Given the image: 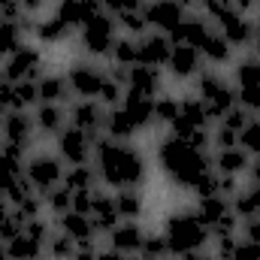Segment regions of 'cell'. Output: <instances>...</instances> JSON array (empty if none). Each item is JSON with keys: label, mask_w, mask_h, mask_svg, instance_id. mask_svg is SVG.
I'll use <instances>...</instances> for the list:
<instances>
[{"label": "cell", "mask_w": 260, "mask_h": 260, "mask_svg": "<svg viewBox=\"0 0 260 260\" xmlns=\"http://www.w3.org/2000/svg\"><path fill=\"white\" fill-rule=\"evenodd\" d=\"M173 260H182V257H173Z\"/></svg>", "instance_id": "cell-64"}, {"label": "cell", "mask_w": 260, "mask_h": 260, "mask_svg": "<svg viewBox=\"0 0 260 260\" xmlns=\"http://www.w3.org/2000/svg\"><path fill=\"white\" fill-rule=\"evenodd\" d=\"M67 118L70 124L85 133H91L94 139L103 136V121H106V109L97 103V100H73L70 109H67Z\"/></svg>", "instance_id": "cell-13"}, {"label": "cell", "mask_w": 260, "mask_h": 260, "mask_svg": "<svg viewBox=\"0 0 260 260\" xmlns=\"http://www.w3.org/2000/svg\"><path fill=\"white\" fill-rule=\"evenodd\" d=\"M167 70H170L173 79H194L197 73L203 70V58H200V52L191 49V46H173Z\"/></svg>", "instance_id": "cell-24"}, {"label": "cell", "mask_w": 260, "mask_h": 260, "mask_svg": "<svg viewBox=\"0 0 260 260\" xmlns=\"http://www.w3.org/2000/svg\"><path fill=\"white\" fill-rule=\"evenodd\" d=\"M200 58H203V64L209 67H230L233 64V46L221 37V34H209V40L200 46Z\"/></svg>", "instance_id": "cell-28"}, {"label": "cell", "mask_w": 260, "mask_h": 260, "mask_svg": "<svg viewBox=\"0 0 260 260\" xmlns=\"http://www.w3.org/2000/svg\"><path fill=\"white\" fill-rule=\"evenodd\" d=\"M0 260H12L9 254H6V245H3V242H0Z\"/></svg>", "instance_id": "cell-60"}, {"label": "cell", "mask_w": 260, "mask_h": 260, "mask_svg": "<svg viewBox=\"0 0 260 260\" xmlns=\"http://www.w3.org/2000/svg\"><path fill=\"white\" fill-rule=\"evenodd\" d=\"M76 245L79 242L73 236H67L64 230H52V236L46 239V254H49V260H73Z\"/></svg>", "instance_id": "cell-36"}, {"label": "cell", "mask_w": 260, "mask_h": 260, "mask_svg": "<svg viewBox=\"0 0 260 260\" xmlns=\"http://www.w3.org/2000/svg\"><path fill=\"white\" fill-rule=\"evenodd\" d=\"M124 112L139 124V130L151 127L154 124V97H142V94H133V91H124V100H121Z\"/></svg>", "instance_id": "cell-29"}, {"label": "cell", "mask_w": 260, "mask_h": 260, "mask_svg": "<svg viewBox=\"0 0 260 260\" xmlns=\"http://www.w3.org/2000/svg\"><path fill=\"white\" fill-rule=\"evenodd\" d=\"M15 209L24 215V221H30V218H40V212L46 209V203H43V194H37V191H34L30 197H24V200H21Z\"/></svg>", "instance_id": "cell-48"}, {"label": "cell", "mask_w": 260, "mask_h": 260, "mask_svg": "<svg viewBox=\"0 0 260 260\" xmlns=\"http://www.w3.org/2000/svg\"><path fill=\"white\" fill-rule=\"evenodd\" d=\"M24 160H27L24 151L9 148V145H0V188H3V194H6V188L12 182H18L24 176Z\"/></svg>", "instance_id": "cell-27"}, {"label": "cell", "mask_w": 260, "mask_h": 260, "mask_svg": "<svg viewBox=\"0 0 260 260\" xmlns=\"http://www.w3.org/2000/svg\"><path fill=\"white\" fill-rule=\"evenodd\" d=\"M179 100L182 97H173V94H157L154 97V124H164V127H170L176 118H179Z\"/></svg>", "instance_id": "cell-40"}, {"label": "cell", "mask_w": 260, "mask_h": 260, "mask_svg": "<svg viewBox=\"0 0 260 260\" xmlns=\"http://www.w3.org/2000/svg\"><path fill=\"white\" fill-rule=\"evenodd\" d=\"M67 82L76 100H97L103 82H106V70H100L91 61H73L67 70Z\"/></svg>", "instance_id": "cell-10"}, {"label": "cell", "mask_w": 260, "mask_h": 260, "mask_svg": "<svg viewBox=\"0 0 260 260\" xmlns=\"http://www.w3.org/2000/svg\"><path fill=\"white\" fill-rule=\"evenodd\" d=\"M248 182H254V185H260V157H251V167H248Z\"/></svg>", "instance_id": "cell-54"}, {"label": "cell", "mask_w": 260, "mask_h": 260, "mask_svg": "<svg viewBox=\"0 0 260 260\" xmlns=\"http://www.w3.org/2000/svg\"><path fill=\"white\" fill-rule=\"evenodd\" d=\"M142 9H145L148 27H157V30H164L167 37L188 18V6H182L179 0H148Z\"/></svg>", "instance_id": "cell-12"}, {"label": "cell", "mask_w": 260, "mask_h": 260, "mask_svg": "<svg viewBox=\"0 0 260 260\" xmlns=\"http://www.w3.org/2000/svg\"><path fill=\"white\" fill-rule=\"evenodd\" d=\"M9 212H12V203L3 197V200H0V221H3V218H9Z\"/></svg>", "instance_id": "cell-59"}, {"label": "cell", "mask_w": 260, "mask_h": 260, "mask_svg": "<svg viewBox=\"0 0 260 260\" xmlns=\"http://www.w3.org/2000/svg\"><path fill=\"white\" fill-rule=\"evenodd\" d=\"M157 167L164 170V176H167L176 188H185V191L194 188V182L203 173L215 170L209 151H197V148H191L185 139H179V136H173V133L164 136L160 145H157Z\"/></svg>", "instance_id": "cell-2"}, {"label": "cell", "mask_w": 260, "mask_h": 260, "mask_svg": "<svg viewBox=\"0 0 260 260\" xmlns=\"http://www.w3.org/2000/svg\"><path fill=\"white\" fill-rule=\"evenodd\" d=\"M194 212L200 215V221L209 227V233H212L215 239H218V236H236V230H239V218H236L230 200L221 197V194L200 197Z\"/></svg>", "instance_id": "cell-7"}, {"label": "cell", "mask_w": 260, "mask_h": 260, "mask_svg": "<svg viewBox=\"0 0 260 260\" xmlns=\"http://www.w3.org/2000/svg\"><path fill=\"white\" fill-rule=\"evenodd\" d=\"M109 58H112V64H118V67L139 64V43H136V37H118Z\"/></svg>", "instance_id": "cell-39"}, {"label": "cell", "mask_w": 260, "mask_h": 260, "mask_svg": "<svg viewBox=\"0 0 260 260\" xmlns=\"http://www.w3.org/2000/svg\"><path fill=\"white\" fill-rule=\"evenodd\" d=\"M43 251H46V245L34 242L27 233H18L15 239L6 242V254L12 260H43Z\"/></svg>", "instance_id": "cell-34"}, {"label": "cell", "mask_w": 260, "mask_h": 260, "mask_svg": "<svg viewBox=\"0 0 260 260\" xmlns=\"http://www.w3.org/2000/svg\"><path fill=\"white\" fill-rule=\"evenodd\" d=\"M194 94L203 100L206 112L212 121H221L233 106H236V88L215 70H200L194 76Z\"/></svg>", "instance_id": "cell-4"}, {"label": "cell", "mask_w": 260, "mask_h": 260, "mask_svg": "<svg viewBox=\"0 0 260 260\" xmlns=\"http://www.w3.org/2000/svg\"><path fill=\"white\" fill-rule=\"evenodd\" d=\"M182 6H200V0H179Z\"/></svg>", "instance_id": "cell-61"}, {"label": "cell", "mask_w": 260, "mask_h": 260, "mask_svg": "<svg viewBox=\"0 0 260 260\" xmlns=\"http://www.w3.org/2000/svg\"><path fill=\"white\" fill-rule=\"evenodd\" d=\"M94 170L106 188H142L148 182V160L133 142L109 139L106 133L94 142Z\"/></svg>", "instance_id": "cell-1"}, {"label": "cell", "mask_w": 260, "mask_h": 260, "mask_svg": "<svg viewBox=\"0 0 260 260\" xmlns=\"http://www.w3.org/2000/svg\"><path fill=\"white\" fill-rule=\"evenodd\" d=\"M0 145L30 154V148L37 145V127H34V115L27 109L0 115Z\"/></svg>", "instance_id": "cell-8"}, {"label": "cell", "mask_w": 260, "mask_h": 260, "mask_svg": "<svg viewBox=\"0 0 260 260\" xmlns=\"http://www.w3.org/2000/svg\"><path fill=\"white\" fill-rule=\"evenodd\" d=\"M97 260H124V254H118L115 248H100L97 251Z\"/></svg>", "instance_id": "cell-57"}, {"label": "cell", "mask_w": 260, "mask_h": 260, "mask_svg": "<svg viewBox=\"0 0 260 260\" xmlns=\"http://www.w3.org/2000/svg\"><path fill=\"white\" fill-rule=\"evenodd\" d=\"M91 224H94V230H97V236H106L118 221H121V215H118V209H115V197L106 194V191H94V203H91Z\"/></svg>", "instance_id": "cell-19"}, {"label": "cell", "mask_w": 260, "mask_h": 260, "mask_svg": "<svg viewBox=\"0 0 260 260\" xmlns=\"http://www.w3.org/2000/svg\"><path fill=\"white\" fill-rule=\"evenodd\" d=\"M239 148H245L251 157H260V118L257 115L239 130Z\"/></svg>", "instance_id": "cell-43"}, {"label": "cell", "mask_w": 260, "mask_h": 260, "mask_svg": "<svg viewBox=\"0 0 260 260\" xmlns=\"http://www.w3.org/2000/svg\"><path fill=\"white\" fill-rule=\"evenodd\" d=\"M160 233H164L173 257H185L191 251H200L212 239L209 227L200 221V215H197L194 209H176V212H170Z\"/></svg>", "instance_id": "cell-3"}, {"label": "cell", "mask_w": 260, "mask_h": 260, "mask_svg": "<svg viewBox=\"0 0 260 260\" xmlns=\"http://www.w3.org/2000/svg\"><path fill=\"white\" fill-rule=\"evenodd\" d=\"M3 76L9 82H27V79H40L46 73V55L40 46H21L18 52H12L6 61H3Z\"/></svg>", "instance_id": "cell-9"}, {"label": "cell", "mask_w": 260, "mask_h": 260, "mask_svg": "<svg viewBox=\"0 0 260 260\" xmlns=\"http://www.w3.org/2000/svg\"><path fill=\"white\" fill-rule=\"evenodd\" d=\"M218 27H221L218 34H221L233 49H242V46H251V43H254V21H251L245 12H239V9H236L233 15H227Z\"/></svg>", "instance_id": "cell-18"}, {"label": "cell", "mask_w": 260, "mask_h": 260, "mask_svg": "<svg viewBox=\"0 0 260 260\" xmlns=\"http://www.w3.org/2000/svg\"><path fill=\"white\" fill-rule=\"evenodd\" d=\"M94 3H100V6H103V3H106V0H94Z\"/></svg>", "instance_id": "cell-62"}, {"label": "cell", "mask_w": 260, "mask_h": 260, "mask_svg": "<svg viewBox=\"0 0 260 260\" xmlns=\"http://www.w3.org/2000/svg\"><path fill=\"white\" fill-rule=\"evenodd\" d=\"M58 157L70 164V167H79V164H91V157H94V136L91 133H85V130L73 127V124H67L61 133H58Z\"/></svg>", "instance_id": "cell-11"}, {"label": "cell", "mask_w": 260, "mask_h": 260, "mask_svg": "<svg viewBox=\"0 0 260 260\" xmlns=\"http://www.w3.org/2000/svg\"><path fill=\"white\" fill-rule=\"evenodd\" d=\"M106 239H109V248H115L118 254H139V248H142V239H145V227L139 224V221H118L109 233H106Z\"/></svg>", "instance_id": "cell-15"}, {"label": "cell", "mask_w": 260, "mask_h": 260, "mask_svg": "<svg viewBox=\"0 0 260 260\" xmlns=\"http://www.w3.org/2000/svg\"><path fill=\"white\" fill-rule=\"evenodd\" d=\"M61 185H64V188H70L73 194H79V191H97L100 179H97L94 164H79V167H67L64 182H61Z\"/></svg>", "instance_id": "cell-32"}, {"label": "cell", "mask_w": 260, "mask_h": 260, "mask_svg": "<svg viewBox=\"0 0 260 260\" xmlns=\"http://www.w3.org/2000/svg\"><path fill=\"white\" fill-rule=\"evenodd\" d=\"M115 209L121 215V221H139L145 212V197L139 188H118L115 191Z\"/></svg>", "instance_id": "cell-31"}, {"label": "cell", "mask_w": 260, "mask_h": 260, "mask_svg": "<svg viewBox=\"0 0 260 260\" xmlns=\"http://www.w3.org/2000/svg\"><path fill=\"white\" fill-rule=\"evenodd\" d=\"M73 37H76V30L67 27L55 12H52L49 18H37V24H34V40H37L40 46H64Z\"/></svg>", "instance_id": "cell-23"}, {"label": "cell", "mask_w": 260, "mask_h": 260, "mask_svg": "<svg viewBox=\"0 0 260 260\" xmlns=\"http://www.w3.org/2000/svg\"><path fill=\"white\" fill-rule=\"evenodd\" d=\"M233 85L236 88H260V58L248 55L236 64V76H233Z\"/></svg>", "instance_id": "cell-38"}, {"label": "cell", "mask_w": 260, "mask_h": 260, "mask_svg": "<svg viewBox=\"0 0 260 260\" xmlns=\"http://www.w3.org/2000/svg\"><path fill=\"white\" fill-rule=\"evenodd\" d=\"M103 133H106L109 139H118V142H133L142 130H139V124L124 112V106H112V109H106Z\"/></svg>", "instance_id": "cell-25"}, {"label": "cell", "mask_w": 260, "mask_h": 260, "mask_svg": "<svg viewBox=\"0 0 260 260\" xmlns=\"http://www.w3.org/2000/svg\"><path fill=\"white\" fill-rule=\"evenodd\" d=\"M21 3H24V12H30V15H37V12H40V9H43V6H46L49 0H21Z\"/></svg>", "instance_id": "cell-56"}, {"label": "cell", "mask_w": 260, "mask_h": 260, "mask_svg": "<svg viewBox=\"0 0 260 260\" xmlns=\"http://www.w3.org/2000/svg\"><path fill=\"white\" fill-rule=\"evenodd\" d=\"M139 254H142L145 260H173L170 245H167V239H164V233H145Z\"/></svg>", "instance_id": "cell-42"}, {"label": "cell", "mask_w": 260, "mask_h": 260, "mask_svg": "<svg viewBox=\"0 0 260 260\" xmlns=\"http://www.w3.org/2000/svg\"><path fill=\"white\" fill-rule=\"evenodd\" d=\"M139 43V64L145 67H167L170 61V52H173V43L167 34H145L136 40Z\"/></svg>", "instance_id": "cell-20"}, {"label": "cell", "mask_w": 260, "mask_h": 260, "mask_svg": "<svg viewBox=\"0 0 260 260\" xmlns=\"http://www.w3.org/2000/svg\"><path fill=\"white\" fill-rule=\"evenodd\" d=\"M30 115H34V127H37V142L58 139V133L70 124L67 106H61V103H37Z\"/></svg>", "instance_id": "cell-14"}, {"label": "cell", "mask_w": 260, "mask_h": 260, "mask_svg": "<svg viewBox=\"0 0 260 260\" xmlns=\"http://www.w3.org/2000/svg\"><path fill=\"white\" fill-rule=\"evenodd\" d=\"M37 88H40V103H61V106H67L73 100L67 73H43L37 79Z\"/></svg>", "instance_id": "cell-26"}, {"label": "cell", "mask_w": 260, "mask_h": 260, "mask_svg": "<svg viewBox=\"0 0 260 260\" xmlns=\"http://www.w3.org/2000/svg\"><path fill=\"white\" fill-rule=\"evenodd\" d=\"M64 160L58 157V151H34L24 160V179L34 185L37 194H46L52 188H58L64 182Z\"/></svg>", "instance_id": "cell-6"}, {"label": "cell", "mask_w": 260, "mask_h": 260, "mask_svg": "<svg viewBox=\"0 0 260 260\" xmlns=\"http://www.w3.org/2000/svg\"><path fill=\"white\" fill-rule=\"evenodd\" d=\"M212 145L215 148H233V145H239V133L230 127H224V124H218L215 133H212Z\"/></svg>", "instance_id": "cell-50"}, {"label": "cell", "mask_w": 260, "mask_h": 260, "mask_svg": "<svg viewBox=\"0 0 260 260\" xmlns=\"http://www.w3.org/2000/svg\"><path fill=\"white\" fill-rule=\"evenodd\" d=\"M251 118H254V115L236 103V106H233V109H230V112H227L221 121H218V124H224V127H230V130H236V133H239V130H242L245 124H248V121H251Z\"/></svg>", "instance_id": "cell-47"}, {"label": "cell", "mask_w": 260, "mask_h": 260, "mask_svg": "<svg viewBox=\"0 0 260 260\" xmlns=\"http://www.w3.org/2000/svg\"><path fill=\"white\" fill-rule=\"evenodd\" d=\"M43 203H46V209H49L55 218H61V215H67V212L73 209V191L64 188V185H58V188H52V191L43 194Z\"/></svg>", "instance_id": "cell-41"}, {"label": "cell", "mask_w": 260, "mask_h": 260, "mask_svg": "<svg viewBox=\"0 0 260 260\" xmlns=\"http://www.w3.org/2000/svg\"><path fill=\"white\" fill-rule=\"evenodd\" d=\"M21 46H24V30L15 21H0V61H6Z\"/></svg>", "instance_id": "cell-37"}, {"label": "cell", "mask_w": 260, "mask_h": 260, "mask_svg": "<svg viewBox=\"0 0 260 260\" xmlns=\"http://www.w3.org/2000/svg\"><path fill=\"white\" fill-rule=\"evenodd\" d=\"M97 12H103V6L94 0H58V6H55V15L73 30H82Z\"/></svg>", "instance_id": "cell-16"}, {"label": "cell", "mask_w": 260, "mask_h": 260, "mask_svg": "<svg viewBox=\"0 0 260 260\" xmlns=\"http://www.w3.org/2000/svg\"><path fill=\"white\" fill-rule=\"evenodd\" d=\"M15 85V97L21 103V109H34L40 103V88H37V79H27V82H12Z\"/></svg>", "instance_id": "cell-45"}, {"label": "cell", "mask_w": 260, "mask_h": 260, "mask_svg": "<svg viewBox=\"0 0 260 260\" xmlns=\"http://www.w3.org/2000/svg\"><path fill=\"white\" fill-rule=\"evenodd\" d=\"M24 233L34 239V242H40V245H46V239L52 236V227L43 221V218H30L27 224H24Z\"/></svg>", "instance_id": "cell-49"}, {"label": "cell", "mask_w": 260, "mask_h": 260, "mask_svg": "<svg viewBox=\"0 0 260 260\" xmlns=\"http://www.w3.org/2000/svg\"><path fill=\"white\" fill-rule=\"evenodd\" d=\"M212 167L221 176H245L248 167H251V154L245 148H239V145H233V148H215Z\"/></svg>", "instance_id": "cell-22"}, {"label": "cell", "mask_w": 260, "mask_h": 260, "mask_svg": "<svg viewBox=\"0 0 260 260\" xmlns=\"http://www.w3.org/2000/svg\"><path fill=\"white\" fill-rule=\"evenodd\" d=\"M191 194H194L197 200H200V197H215V194H218V173H215V170L203 173V176H200V179L194 182Z\"/></svg>", "instance_id": "cell-46"}, {"label": "cell", "mask_w": 260, "mask_h": 260, "mask_svg": "<svg viewBox=\"0 0 260 260\" xmlns=\"http://www.w3.org/2000/svg\"><path fill=\"white\" fill-rule=\"evenodd\" d=\"M91 203H94V191H79V194H73V212L91 215Z\"/></svg>", "instance_id": "cell-53"}, {"label": "cell", "mask_w": 260, "mask_h": 260, "mask_svg": "<svg viewBox=\"0 0 260 260\" xmlns=\"http://www.w3.org/2000/svg\"><path fill=\"white\" fill-rule=\"evenodd\" d=\"M115 24H118V30H124L127 37H145V30H148V18H145V9L139 6V9H124V12H118L115 15Z\"/></svg>", "instance_id": "cell-35"}, {"label": "cell", "mask_w": 260, "mask_h": 260, "mask_svg": "<svg viewBox=\"0 0 260 260\" xmlns=\"http://www.w3.org/2000/svg\"><path fill=\"white\" fill-rule=\"evenodd\" d=\"M79 46L85 55L91 58H103V55H112V46L118 40V24H115V15L109 12H97L79 34Z\"/></svg>", "instance_id": "cell-5"}, {"label": "cell", "mask_w": 260, "mask_h": 260, "mask_svg": "<svg viewBox=\"0 0 260 260\" xmlns=\"http://www.w3.org/2000/svg\"><path fill=\"white\" fill-rule=\"evenodd\" d=\"M139 3H148V0H139Z\"/></svg>", "instance_id": "cell-63"}, {"label": "cell", "mask_w": 260, "mask_h": 260, "mask_svg": "<svg viewBox=\"0 0 260 260\" xmlns=\"http://www.w3.org/2000/svg\"><path fill=\"white\" fill-rule=\"evenodd\" d=\"M257 3H260V0H233V6H236L239 12H245V15H248V9H254Z\"/></svg>", "instance_id": "cell-58"}, {"label": "cell", "mask_w": 260, "mask_h": 260, "mask_svg": "<svg viewBox=\"0 0 260 260\" xmlns=\"http://www.w3.org/2000/svg\"><path fill=\"white\" fill-rule=\"evenodd\" d=\"M179 121L185 127H194V130L212 124V118H209V112H206V106H203V100L197 94H188V97L179 100Z\"/></svg>", "instance_id": "cell-33"}, {"label": "cell", "mask_w": 260, "mask_h": 260, "mask_svg": "<svg viewBox=\"0 0 260 260\" xmlns=\"http://www.w3.org/2000/svg\"><path fill=\"white\" fill-rule=\"evenodd\" d=\"M209 34H212V27H209V21L203 18V15H188L173 34H170V43L173 46H191L200 52V46L209 40Z\"/></svg>", "instance_id": "cell-21"}, {"label": "cell", "mask_w": 260, "mask_h": 260, "mask_svg": "<svg viewBox=\"0 0 260 260\" xmlns=\"http://www.w3.org/2000/svg\"><path fill=\"white\" fill-rule=\"evenodd\" d=\"M127 91L142 94V97H157L164 91V70L160 67L133 64L130 67V79H127Z\"/></svg>", "instance_id": "cell-17"}, {"label": "cell", "mask_w": 260, "mask_h": 260, "mask_svg": "<svg viewBox=\"0 0 260 260\" xmlns=\"http://www.w3.org/2000/svg\"><path fill=\"white\" fill-rule=\"evenodd\" d=\"M58 230H64L67 236H73L76 242H91V239H97V230H94L91 218L82 215V212H73V209L58 218Z\"/></svg>", "instance_id": "cell-30"}, {"label": "cell", "mask_w": 260, "mask_h": 260, "mask_svg": "<svg viewBox=\"0 0 260 260\" xmlns=\"http://www.w3.org/2000/svg\"><path fill=\"white\" fill-rule=\"evenodd\" d=\"M121 100H124V88L106 76V82H103V88H100V94H97V103H100L103 109H112V106H121Z\"/></svg>", "instance_id": "cell-44"}, {"label": "cell", "mask_w": 260, "mask_h": 260, "mask_svg": "<svg viewBox=\"0 0 260 260\" xmlns=\"http://www.w3.org/2000/svg\"><path fill=\"white\" fill-rule=\"evenodd\" d=\"M182 260H218V257H215V251H206V248H200V251H191V254H185Z\"/></svg>", "instance_id": "cell-55"}, {"label": "cell", "mask_w": 260, "mask_h": 260, "mask_svg": "<svg viewBox=\"0 0 260 260\" xmlns=\"http://www.w3.org/2000/svg\"><path fill=\"white\" fill-rule=\"evenodd\" d=\"M236 260H260V242L239 239L236 242Z\"/></svg>", "instance_id": "cell-51"}, {"label": "cell", "mask_w": 260, "mask_h": 260, "mask_svg": "<svg viewBox=\"0 0 260 260\" xmlns=\"http://www.w3.org/2000/svg\"><path fill=\"white\" fill-rule=\"evenodd\" d=\"M239 230H242V239L260 242V215H254V218H245V221H239Z\"/></svg>", "instance_id": "cell-52"}]
</instances>
